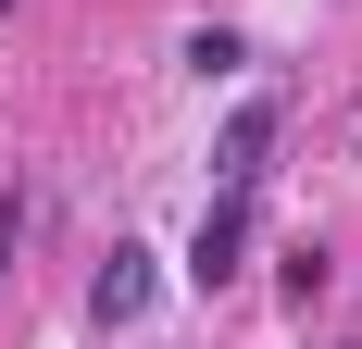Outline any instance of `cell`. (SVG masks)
<instances>
[{"instance_id": "3957f363", "label": "cell", "mask_w": 362, "mask_h": 349, "mask_svg": "<svg viewBox=\"0 0 362 349\" xmlns=\"http://www.w3.org/2000/svg\"><path fill=\"white\" fill-rule=\"evenodd\" d=\"M88 312H100V324H138L150 312V249H112L100 275H88Z\"/></svg>"}, {"instance_id": "6da1fadb", "label": "cell", "mask_w": 362, "mask_h": 349, "mask_svg": "<svg viewBox=\"0 0 362 349\" xmlns=\"http://www.w3.org/2000/svg\"><path fill=\"white\" fill-rule=\"evenodd\" d=\"M275 138H288V100H275V88H262V100H238V112H225V138H213V187H238V200H250L262 174H275Z\"/></svg>"}, {"instance_id": "5b68a950", "label": "cell", "mask_w": 362, "mask_h": 349, "mask_svg": "<svg viewBox=\"0 0 362 349\" xmlns=\"http://www.w3.org/2000/svg\"><path fill=\"white\" fill-rule=\"evenodd\" d=\"M0 249H13V212H0Z\"/></svg>"}, {"instance_id": "277c9868", "label": "cell", "mask_w": 362, "mask_h": 349, "mask_svg": "<svg viewBox=\"0 0 362 349\" xmlns=\"http://www.w3.org/2000/svg\"><path fill=\"white\" fill-rule=\"evenodd\" d=\"M238 63H250L238 25H187V75H238Z\"/></svg>"}, {"instance_id": "7a4b0ae2", "label": "cell", "mask_w": 362, "mask_h": 349, "mask_svg": "<svg viewBox=\"0 0 362 349\" xmlns=\"http://www.w3.org/2000/svg\"><path fill=\"white\" fill-rule=\"evenodd\" d=\"M238 262H250V200H238V187H213L200 237H187V287H238Z\"/></svg>"}]
</instances>
